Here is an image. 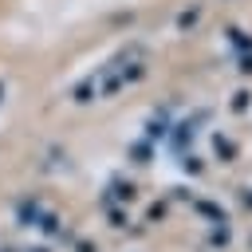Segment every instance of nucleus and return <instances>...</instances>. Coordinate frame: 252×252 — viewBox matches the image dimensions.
<instances>
[]
</instances>
